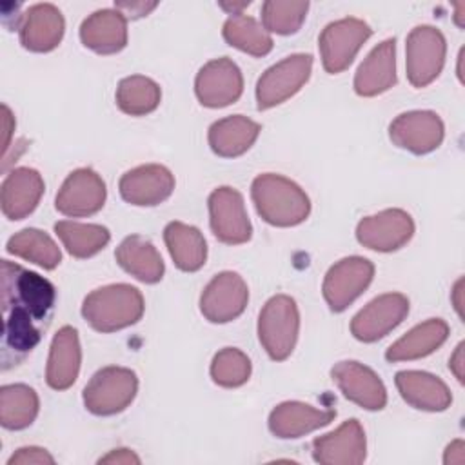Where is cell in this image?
<instances>
[{"label": "cell", "instance_id": "obj_18", "mask_svg": "<svg viewBox=\"0 0 465 465\" xmlns=\"http://www.w3.org/2000/svg\"><path fill=\"white\" fill-rule=\"evenodd\" d=\"M331 378L341 391V394L367 409V411H381L387 403V391L380 376L360 361H340L331 369Z\"/></svg>", "mask_w": 465, "mask_h": 465}, {"label": "cell", "instance_id": "obj_38", "mask_svg": "<svg viewBox=\"0 0 465 465\" xmlns=\"http://www.w3.org/2000/svg\"><path fill=\"white\" fill-rule=\"evenodd\" d=\"M54 458L42 447H20L9 460L7 465H53Z\"/></svg>", "mask_w": 465, "mask_h": 465}, {"label": "cell", "instance_id": "obj_14", "mask_svg": "<svg viewBox=\"0 0 465 465\" xmlns=\"http://www.w3.org/2000/svg\"><path fill=\"white\" fill-rule=\"evenodd\" d=\"M243 91L240 67L227 56L207 62L196 74L194 93L202 105L218 109L234 104Z\"/></svg>", "mask_w": 465, "mask_h": 465}, {"label": "cell", "instance_id": "obj_6", "mask_svg": "<svg viewBox=\"0 0 465 465\" xmlns=\"http://www.w3.org/2000/svg\"><path fill=\"white\" fill-rule=\"evenodd\" d=\"M447 44L440 29L432 25L414 27L405 44L407 78L414 87H425L434 82L445 64Z\"/></svg>", "mask_w": 465, "mask_h": 465}, {"label": "cell", "instance_id": "obj_12", "mask_svg": "<svg viewBox=\"0 0 465 465\" xmlns=\"http://www.w3.org/2000/svg\"><path fill=\"white\" fill-rule=\"evenodd\" d=\"M414 234V222L403 209H385L365 216L356 225V240L378 252H392L403 247Z\"/></svg>", "mask_w": 465, "mask_h": 465}, {"label": "cell", "instance_id": "obj_24", "mask_svg": "<svg viewBox=\"0 0 465 465\" xmlns=\"http://www.w3.org/2000/svg\"><path fill=\"white\" fill-rule=\"evenodd\" d=\"M396 84V40L387 38L378 44L360 64L354 74V91L371 98L389 91Z\"/></svg>", "mask_w": 465, "mask_h": 465}, {"label": "cell", "instance_id": "obj_40", "mask_svg": "<svg viewBox=\"0 0 465 465\" xmlns=\"http://www.w3.org/2000/svg\"><path fill=\"white\" fill-rule=\"evenodd\" d=\"M98 463L100 465L102 463H111V465H131L133 463V465H138L140 458L133 450H129V449H114L109 454L102 456L98 460Z\"/></svg>", "mask_w": 465, "mask_h": 465}, {"label": "cell", "instance_id": "obj_27", "mask_svg": "<svg viewBox=\"0 0 465 465\" xmlns=\"http://www.w3.org/2000/svg\"><path fill=\"white\" fill-rule=\"evenodd\" d=\"M262 127L258 122L243 114H232L216 120L209 127L207 140L214 154L222 158H236L252 147Z\"/></svg>", "mask_w": 465, "mask_h": 465}, {"label": "cell", "instance_id": "obj_17", "mask_svg": "<svg viewBox=\"0 0 465 465\" xmlns=\"http://www.w3.org/2000/svg\"><path fill=\"white\" fill-rule=\"evenodd\" d=\"M120 196L138 207H153L165 202L174 191L173 173L160 163L138 165L122 174L118 182Z\"/></svg>", "mask_w": 465, "mask_h": 465}, {"label": "cell", "instance_id": "obj_39", "mask_svg": "<svg viewBox=\"0 0 465 465\" xmlns=\"http://www.w3.org/2000/svg\"><path fill=\"white\" fill-rule=\"evenodd\" d=\"M158 4L156 2H116L114 9L124 13L125 18H140L145 16L149 11H153Z\"/></svg>", "mask_w": 465, "mask_h": 465}, {"label": "cell", "instance_id": "obj_36", "mask_svg": "<svg viewBox=\"0 0 465 465\" xmlns=\"http://www.w3.org/2000/svg\"><path fill=\"white\" fill-rule=\"evenodd\" d=\"M307 9L309 2L267 0L262 5V25L269 33L292 35L302 27Z\"/></svg>", "mask_w": 465, "mask_h": 465}, {"label": "cell", "instance_id": "obj_8", "mask_svg": "<svg viewBox=\"0 0 465 465\" xmlns=\"http://www.w3.org/2000/svg\"><path fill=\"white\" fill-rule=\"evenodd\" d=\"M371 35V25L360 18L349 16L327 24L318 40L323 69L331 74L345 71Z\"/></svg>", "mask_w": 465, "mask_h": 465}, {"label": "cell", "instance_id": "obj_19", "mask_svg": "<svg viewBox=\"0 0 465 465\" xmlns=\"http://www.w3.org/2000/svg\"><path fill=\"white\" fill-rule=\"evenodd\" d=\"M367 456V440L358 420L343 421L336 430L314 438L312 458L322 465H360Z\"/></svg>", "mask_w": 465, "mask_h": 465}, {"label": "cell", "instance_id": "obj_9", "mask_svg": "<svg viewBox=\"0 0 465 465\" xmlns=\"http://www.w3.org/2000/svg\"><path fill=\"white\" fill-rule=\"evenodd\" d=\"M374 265L363 256H347L325 274L322 292L331 311H345L372 282Z\"/></svg>", "mask_w": 465, "mask_h": 465}, {"label": "cell", "instance_id": "obj_43", "mask_svg": "<svg viewBox=\"0 0 465 465\" xmlns=\"http://www.w3.org/2000/svg\"><path fill=\"white\" fill-rule=\"evenodd\" d=\"M2 122H4V154H5L7 149H9L11 131L15 129V118H13V114H11V111L5 104L2 105Z\"/></svg>", "mask_w": 465, "mask_h": 465}, {"label": "cell", "instance_id": "obj_1", "mask_svg": "<svg viewBox=\"0 0 465 465\" xmlns=\"http://www.w3.org/2000/svg\"><path fill=\"white\" fill-rule=\"evenodd\" d=\"M2 360L4 369L22 361L51 322L54 285L38 272L2 260Z\"/></svg>", "mask_w": 465, "mask_h": 465}, {"label": "cell", "instance_id": "obj_35", "mask_svg": "<svg viewBox=\"0 0 465 465\" xmlns=\"http://www.w3.org/2000/svg\"><path fill=\"white\" fill-rule=\"evenodd\" d=\"M160 85L143 74L125 76L116 87V105L122 113L131 116H145L153 113L160 105Z\"/></svg>", "mask_w": 465, "mask_h": 465}, {"label": "cell", "instance_id": "obj_37", "mask_svg": "<svg viewBox=\"0 0 465 465\" xmlns=\"http://www.w3.org/2000/svg\"><path fill=\"white\" fill-rule=\"evenodd\" d=\"M251 376V360L236 347L218 351L211 361V378L216 385L234 389L243 385Z\"/></svg>", "mask_w": 465, "mask_h": 465}, {"label": "cell", "instance_id": "obj_30", "mask_svg": "<svg viewBox=\"0 0 465 465\" xmlns=\"http://www.w3.org/2000/svg\"><path fill=\"white\" fill-rule=\"evenodd\" d=\"M163 242L180 271L194 272L203 267L207 260V243L196 227L182 222H171L163 229Z\"/></svg>", "mask_w": 465, "mask_h": 465}, {"label": "cell", "instance_id": "obj_22", "mask_svg": "<svg viewBox=\"0 0 465 465\" xmlns=\"http://www.w3.org/2000/svg\"><path fill=\"white\" fill-rule=\"evenodd\" d=\"M334 416V409H316L303 401H283L271 411L269 430L276 438L294 440L329 425Z\"/></svg>", "mask_w": 465, "mask_h": 465}, {"label": "cell", "instance_id": "obj_42", "mask_svg": "<svg viewBox=\"0 0 465 465\" xmlns=\"http://www.w3.org/2000/svg\"><path fill=\"white\" fill-rule=\"evenodd\" d=\"M449 369L452 371V374L456 376V380L461 383V381H463V343H460V345L456 347L454 354L450 356Z\"/></svg>", "mask_w": 465, "mask_h": 465}, {"label": "cell", "instance_id": "obj_7", "mask_svg": "<svg viewBox=\"0 0 465 465\" xmlns=\"http://www.w3.org/2000/svg\"><path fill=\"white\" fill-rule=\"evenodd\" d=\"M312 56L305 53L291 54L271 65L256 84L258 109L265 111L294 96L309 80Z\"/></svg>", "mask_w": 465, "mask_h": 465}, {"label": "cell", "instance_id": "obj_3", "mask_svg": "<svg viewBox=\"0 0 465 465\" xmlns=\"http://www.w3.org/2000/svg\"><path fill=\"white\" fill-rule=\"evenodd\" d=\"M142 292L129 283H111L89 292L82 316L98 332H114L134 325L143 314Z\"/></svg>", "mask_w": 465, "mask_h": 465}, {"label": "cell", "instance_id": "obj_15", "mask_svg": "<svg viewBox=\"0 0 465 465\" xmlns=\"http://www.w3.org/2000/svg\"><path fill=\"white\" fill-rule=\"evenodd\" d=\"M409 314V300L401 292H387L371 300L351 322V332L363 343L378 341Z\"/></svg>", "mask_w": 465, "mask_h": 465}, {"label": "cell", "instance_id": "obj_2", "mask_svg": "<svg viewBox=\"0 0 465 465\" xmlns=\"http://www.w3.org/2000/svg\"><path fill=\"white\" fill-rule=\"evenodd\" d=\"M251 198L258 214L274 227H294L307 220L311 200L292 180L263 173L252 180Z\"/></svg>", "mask_w": 465, "mask_h": 465}, {"label": "cell", "instance_id": "obj_4", "mask_svg": "<svg viewBox=\"0 0 465 465\" xmlns=\"http://www.w3.org/2000/svg\"><path fill=\"white\" fill-rule=\"evenodd\" d=\"M300 312L287 294H276L265 302L258 316V340L274 361H283L296 347Z\"/></svg>", "mask_w": 465, "mask_h": 465}, {"label": "cell", "instance_id": "obj_32", "mask_svg": "<svg viewBox=\"0 0 465 465\" xmlns=\"http://www.w3.org/2000/svg\"><path fill=\"white\" fill-rule=\"evenodd\" d=\"M5 251L13 256L36 263L42 269H54L62 262V252L54 240L40 229H22L7 240Z\"/></svg>", "mask_w": 465, "mask_h": 465}, {"label": "cell", "instance_id": "obj_21", "mask_svg": "<svg viewBox=\"0 0 465 465\" xmlns=\"http://www.w3.org/2000/svg\"><path fill=\"white\" fill-rule=\"evenodd\" d=\"M44 189V178L36 169H13L4 178L0 187V205L4 216L9 220H24L25 216H29L36 209Z\"/></svg>", "mask_w": 465, "mask_h": 465}, {"label": "cell", "instance_id": "obj_13", "mask_svg": "<svg viewBox=\"0 0 465 465\" xmlns=\"http://www.w3.org/2000/svg\"><path fill=\"white\" fill-rule=\"evenodd\" d=\"M249 302V289L238 272L223 271L216 274L202 291L200 311L211 323L236 320Z\"/></svg>", "mask_w": 465, "mask_h": 465}, {"label": "cell", "instance_id": "obj_41", "mask_svg": "<svg viewBox=\"0 0 465 465\" xmlns=\"http://www.w3.org/2000/svg\"><path fill=\"white\" fill-rule=\"evenodd\" d=\"M443 463L445 465H463L465 463V443H463V440H456L445 449Z\"/></svg>", "mask_w": 465, "mask_h": 465}, {"label": "cell", "instance_id": "obj_28", "mask_svg": "<svg viewBox=\"0 0 465 465\" xmlns=\"http://www.w3.org/2000/svg\"><path fill=\"white\" fill-rule=\"evenodd\" d=\"M449 336V325L441 318H430L412 327L405 336L396 340L385 352L387 361H411L432 354Z\"/></svg>", "mask_w": 465, "mask_h": 465}, {"label": "cell", "instance_id": "obj_34", "mask_svg": "<svg viewBox=\"0 0 465 465\" xmlns=\"http://www.w3.org/2000/svg\"><path fill=\"white\" fill-rule=\"evenodd\" d=\"M222 33L229 45L251 56H265L272 49V38L269 31L256 18L243 13L231 15L223 24Z\"/></svg>", "mask_w": 465, "mask_h": 465}, {"label": "cell", "instance_id": "obj_20", "mask_svg": "<svg viewBox=\"0 0 465 465\" xmlns=\"http://www.w3.org/2000/svg\"><path fill=\"white\" fill-rule=\"evenodd\" d=\"M65 20L53 4H35L20 15V44L33 53H49L62 42Z\"/></svg>", "mask_w": 465, "mask_h": 465}, {"label": "cell", "instance_id": "obj_16", "mask_svg": "<svg viewBox=\"0 0 465 465\" xmlns=\"http://www.w3.org/2000/svg\"><path fill=\"white\" fill-rule=\"evenodd\" d=\"M443 122L434 111H407L389 125L391 142L414 154H427L443 142Z\"/></svg>", "mask_w": 465, "mask_h": 465}, {"label": "cell", "instance_id": "obj_31", "mask_svg": "<svg viewBox=\"0 0 465 465\" xmlns=\"http://www.w3.org/2000/svg\"><path fill=\"white\" fill-rule=\"evenodd\" d=\"M40 409L35 389L25 383H9L0 389V423L7 430H22L29 427Z\"/></svg>", "mask_w": 465, "mask_h": 465}, {"label": "cell", "instance_id": "obj_25", "mask_svg": "<svg viewBox=\"0 0 465 465\" xmlns=\"http://www.w3.org/2000/svg\"><path fill=\"white\" fill-rule=\"evenodd\" d=\"M400 396L414 409L441 412L450 407L452 394L443 380L423 371H400L394 376Z\"/></svg>", "mask_w": 465, "mask_h": 465}, {"label": "cell", "instance_id": "obj_29", "mask_svg": "<svg viewBox=\"0 0 465 465\" xmlns=\"http://www.w3.org/2000/svg\"><path fill=\"white\" fill-rule=\"evenodd\" d=\"M118 265L143 283H156L165 272L163 260L156 247L140 234H131L116 247Z\"/></svg>", "mask_w": 465, "mask_h": 465}, {"label": "cell", "instance_id": "obj_23", "mask_svg": "<svg viewBox=\"0 0 465 465\" xmlns=\"http://www.w3.org/2000/svg\"><path fill=\"white\" fill-rule=\"evenodd\" d=\"M82 363V349L78 340V331L71 325H64L53 336L47 369H45V381L54 391L69 389L80 372Z\"/></svg>", "mask_w": 465, "mask_h": 465}, {"label": "cell", "instance_id": "obj_11", "mask_svg": "<svg viewBox=\"0 0 465 465\" xmlns=\"http://www.w3.org/2000/svg\"><path fill=\"white\" fill-rule=\"evenodd\" d=\"M105 196L107 189L102 176L89 167H80L64 180L56 193L54 207L64 216H91L104 207Z\"/></svg>", "mask_w": 465, "mask_h": 465}, {"label": "cell", "instance_id": "obj_10", "mask_svg": "<svg viewBox=\"0 0 465 465\" xmlns=\"http://www.w3.org/2000/svg\"><path fill=\"white\" fill-rule=\"evenodd\" d=\"M209 223L213 234L227 245H240L251 240L252 225L249 222L243 196L229 187H218L209 194Z\"/></svg>", "mask_w": 465, "mask_h": 465}, {"label": "cell", "instance_id": "obj_26", "mask_svg": "<svg viewBox=\"0 0 465 465\" xmlns=\"http://www.w3.org/2000/svg\"><path fill=\"white\" fill-rule=\"evenodd\" d=\"M80 40L98 54H114L127 45V18L118 9H98L82 22Z\"/></svg>", "mask_w": 465, "mask_h": 465}, {"label": "cell", "instance_id": "obj_44", "mask_svg": "<svg viewBox=\"0 0 465 465\" xmlns=\"http://www.w3.org/2000/svg\"><path fill=\"white\" fill-rule=\"evenodd\" d=\"M461 294H463V278H460L452 289V302H454V307L458 311V316L463 318V300H461Z\"/></svg>", "mask_w": 465, "mask_h": 465}, {"label": "cell", "instance_id": "obj_33", "mask_svg": "<svg viewBox=\"0 0 465 465\" xmlns=\"http://www.w3.org/2000/svg\"><path fill=\"white\" fill-rule=\"evenodd\" d=\"M54 232L74 258H91L100 252L111 240L107 227L98 223H80L62 220L54 223Z\"/></svg>", "mask_w": 465, "mask_h": 465}, {"label": "cell", "instance_id": "obj_5", "mask_svg": "<svg viewBox=\"0 0 465 465\" xmlns=\"http://www.w3.org/2000/svg\"><path fill=\"white\" fill-rule=\"evenodd\" d=\"M138 392V378L127 367L109 365L93 374L84 389V405L94 416H113L131 405Z\"/></svg>", "mask_w": 465, "mask_h": 465}]
</instances>
